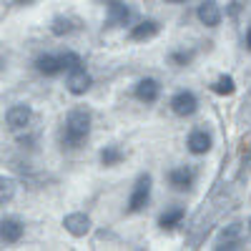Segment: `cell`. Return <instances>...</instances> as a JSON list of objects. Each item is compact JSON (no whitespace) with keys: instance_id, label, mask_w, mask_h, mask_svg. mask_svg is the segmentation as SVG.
<instances>
[{"instance_id":"20","label":"cell","mask_w":251,"mask_h":251,"mask_svg":"<svg viewBox=\"0 0 251 251\" xmlns=\"http://www.w3.org/2000/svg\"><path fill=\"white\" fill-rule=\"evenodd\" d=\"M60 63H63V71H75L80 68V58L75 53H63L60 55Z\"/></svg>"},{"instance_id":"18","label":"cell","mask_w":251,"mask_h":251,"mask_svg":"<svg viewBox=\"0 0 251 251\" xmlns=\"http://www.w3.org/2000/svg\"><path fill=\"white\" fill-rule=\"evenodd\" d=\"M181 219H183V208H171V211L161 214L158 224H161L163 228H171V226H176V224H178Z\"/></svg>"},{"instance_id":"17","label":"cell","mask_w":251,"mask_h":251,"mask_svg":"<svg viewBox=\"0 0 251 251\" xmlns=\"http://www.w3.org/2000/svg\"><path fill=\"white\" fill-rule=\"evenodd\" d=\"M121 158H123V153H121V149H116V146H106V149L100 151L103 166H116V163H121Z\"/></svg>"},{"instance_id":"2","label":"cell","mask_w":251,"mask_h":251,"mask_svg":"<svg viewBox=\"0 0 251 251\" xmlns=\"http://www.w3.org/2000/svg\"><path fill=\"white\" fill-rule=\"evenodd\" d=\"M149 196H151V176H141V178L136 181L133 194H131L128 208H131V211H141V208L149 203Z\"/></svg>"},{"instance_id":"4","label":"cell","mask_w":251,"mask_h":251,"mask_svg":"<svg viewBox=\"0 0 251 251\" xmlns=\"http://www.w3.org/2000/svg\"><path fill=\"white\" fill-rule=\"evenodd\" d=\"M30 108L28 106H13L8 113H5V121H8V128L10 131H20L25 128V126L30 123Z\"/></svg>"},{"instance_id":"6","label":"cell","mask_w":251,"mask_h":251,"mask_svg":"<svg viewBox=\"0 0 251 251\" xmlns=\"http://www.w3.org/2000/svg\"><path fill=\"white\" fill-rule=\"evenodd\" d=\"M63 226H66L73 236H86L88 228H91V219L86 214H68L63 219Z\"/></svg>"},{"instance_id":"10","label":"cell","mask_w":251,"mask_h":251,"mask_svg":"<svg viewBox=\"0 0 251 251\" xmlns=\"http://www.w3.org/2000/svg\"><path fill=\"white\" fill-rule=\"evenodd\" d=\"M239 239H241V226L239 224H231V226H226L224 231H221L216 249H236L239 246Z\"/></svg>"},{"instance_id":"14","label":"cell","mask_w":251,"mask_h":251,"mask_svg":"<svg viewBox=\"0 0 251 251\" xmlns=\"http://www.w3.org/2000/svg\"><path fill=\"white\" fill-rule=\"evenodd\" d=\"M169 181H171L174 188H178V191H186V188L191 186V181H194V174L181 166V169H174V171L169 174Z\"/></svg>"},{"instance_id":"15","label":"cell","mask_w":251,"mask_h":251,"mask_svg":"<svg viewBox=\"0 0 251 251\" xmlns=\"http://www.w3.org/2000/svg\"><path fill=\"white\" fill-rule=\"evenodd\" d=\"M158 33V23L156 20H146V23H138L133 30H131V38L133 40H149Z\"/></svg>"},{"instance_id":"22","label":"cell","mask_w":251,"mask_h":251,"mask_svg":"<svg viewBox=\"0 0 251 251\" xmlns=\"http://www.w3.org/2000/svg\"><path fill=\"white\" fill-rule=\"evenodd\" d=\"M171 58H174V63H178V66H186V63L191 60V53H174Z\"/></svg>"},{"instance_id":"9","label":"cell","mask_w":251,"mask_h":251,"mask_svg":"<svg viewBox=\"0 0 251 251\" xmlns=\"http://www.w3.org/2000/svg\"><path fill=\"white\" fill-rule=\"evenodd\" d=\"M0 236H3L5 244H15V241H20V236H23V226H20L15 219H3V224H0Z\"/></svg>"},{"instance_id":"1","label":"cell","mask_w":251,"mask_h":251,"mask_svg":"<svg viewBox=\"0 0 251 251\" xmlns=\"http://www.w3.org/2000/svg\"><path fill=\"white\" fill-rule=\"evenodd\" d=\"M91 133V113L86 108H75L66 118V128L60 133V141L66 149H78Z\"/></svg>"},{"instance_id":"26","label":"cell","mask_w":251,"mask_h":251,"mask_svg":"<svg viewBox=\"0 0 251 251\" xmlns=\"http://www.w3.org/2000/svg\"><path fill=\"white\" fill-rule=\"evenodd\" d=\"M171 3H178V0H171Z\"/></svg>"},{"instance_id":"13","label":"cell","mask_w":251,"mask_h":251,"mask_svg":"<svg viewBox=\"0 0 251 251\" xmlns=\"http://www.w3.org/2000/svg\"><path fill=\"white\" fill-rule=\"evenodd\" d=\"M199 20H201L203 25L214 28V25H219L221 13H219V8L214 3H203V5H199Z\"/></svg>"},{"instance_id":"12","label":"cell","mask_w":251,"mask_h":251,"mask_svg":"<svg viewBox=\"0 0 251 251\" xmlns=\"http://www.w3.org/2000/svg\"><path fill=\"white\" fill-rule=\"evenodd\" d=\"M128 18H131V10L126 8L123 3L113 0V3L108 5V20H111V25H126V23H128Z\"/></svg>"},{"instance_id":"23","label":"cell","mask_w":251,"mask_h":251,"mask_svg":"<svg viewBox=\"0 0 251 251\" xmlns=\"http://www.w3.org/2000/svg\"><path fill=\"white\" fill-rule=\"evenodd\" d=\"M246 48H249V50H251V28H249V30H246Z\"/></svg>"},{"instance_id":"5","label":"cell","mask_w":251,"mask_h":251,"mask_svg":"<svg viewBox=\"0 0 251 251\" xmlns=\"http://www.w3.org/2000/svg\"><path fill=\"white\" fill-rule=\"evenodd\" d=\"M91 88V75L83 71V68H75V71H68V91L73 96H80Z\"/></svg>"},{"instance_id":"11","label":"cell","mask_w":251,"mask_h":251,"mask_svg":"<svg viewBox=\"0 0 251 251\" xmlns=\"http://www.w3.org/2000/svg\"><path fill=\"white\" fill-rule=\"evenodd\" d=\"M35 68L43 73V75H58V73L63 71V63H60V58H55V55H40V58L35 60Z\"/></svg>"},{"instance_id":"8","label":"cell","mask_w":251,"mask_h":251,"mask_svg":"<svg viewBox=\"0 0 251 251\" xmlns=\"http://www.w3.org/2000/svg\"><path fill=\"white\" fill-rule=\"evenodd\" d=\"M188 149H191V153H196V156H203V153H208V149H211V138H208L206 131H194L191 136H188Z\"/></svg>"},{"instance_id":"21","label":"cell","mask_w":251,"mask_h":251,"mask_svg":"<svg viewBox=\"0 0 251 251\" xmlns=\"http://www.w3.org/2000/svg\"><path fill=\"white\" fill-rule=\"evenodd\" d=\"M0 186H3V191H0V199H3V203L13 196V181L10 178H3V181H0Z\"/></svg>"},{"instance_id":"24","label":"cell","mask_w":251,"mask_h":251,"mask_svg":"<svg viewBox=\"0 0 251 251\" xmlns=\"http://www.w3.org/2000/svg\"><path fill=\"white\" fill-rule=\"evenodd\" d=\"M18 3H23V5H28V3H33V0H18Z\"/></svg>"},{"instance_id":"7","label":"cell","mask_w":251,"mask_h":251,"mask_svg":"<svg viewBox=\"0 0 251 251\" xmlns=\"http://www.w3.org/2000/svg\"><path fill=\"white\" fill-rule=\"evenodd\" d=\"M158 83L153 80V78H143L138 86H136V98L138 100H143V103H153L156 98H158Z\"/></svg>"},{"instance_id":"25","label":"cell","mask_w":251,"mask_h":251,"mask_svg":"<svg viewBox=\"0 0 251 251\" xmlns=\"http://www.w3.org/2000/svg\"><path fill=\"white\" fill-rule=\"evenodd\" d=\"M249 228H251V219H249Z\"/></svg>"},{"instance_id":"3","label":"cell","mask_w":251,"mask_h":251,"mask_svg":"<svg viewBox=\"0 0 251 251\" xmlns=\"http://www.w3.org/2000/svg\"><path fill=\"white\" fill-rule=\"evenodd\" d=\"M196 106H199L196 96H194V93H188V91L176 93L174 100H171V108H174L176 116H191V113H196Z\"/></svg>"},{"instance_id":"19","label":"cell","mask_w":251,"mask_h":251,"mask_svg":"<svg viewBox=\"0 0 251 251\" xmlns=\"http://www.w3.org/2000/svg\"><path fill=\"white\" fill-rule=\"evenodd\" d=\"M71 30H73V20L71 18H55L53 20V33L55 35H66Z\"/></svg>"},{"instance_id":"16","label":"cell","mask_w":251,"mask_h":251,"mask_svg":"<svg viewBox=\"0 0 251 251\" xmlns=\"http://www.w3.org/2000/svg\"><path fill=\"white\" fill-rule=\"evenodd\" d=\"M234 91H236V86H234V78L231 75H221L214 83V93H219V96H231Z\"/></svg>"}]
</instances>
